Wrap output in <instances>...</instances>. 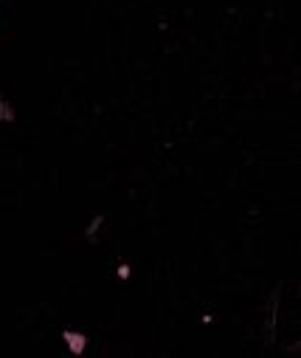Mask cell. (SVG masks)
I'll return each mask as SVG.
<instances>
[{
	"label": "cell",
	"mask_w": 301,
	"mask_h": 358,
	"mask_svg": "<svg viewBox=\"0 0 301 358\" xmlns=\"http://www.w3.org/2000/svg\"><path fill=\"white\" fill-rule=\"evenodd\" d=\"M281 327H287V338L298 350V294H295V299L281 296V288H279L273 302H270V322H267L270 338H279Z\"/></svg>",
	"instance_id": "obj_1"
}]
</instances>
